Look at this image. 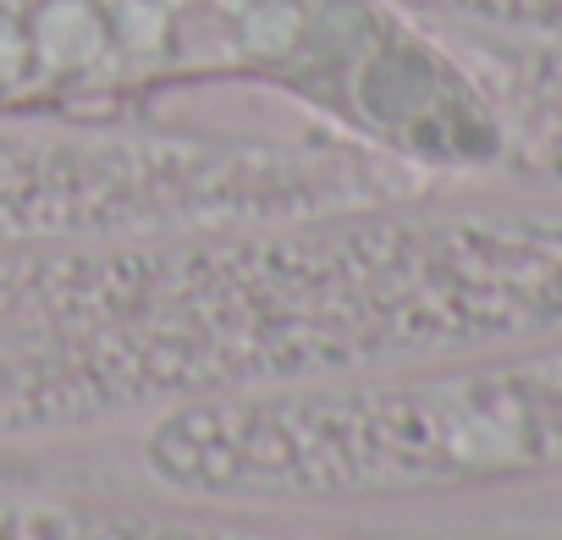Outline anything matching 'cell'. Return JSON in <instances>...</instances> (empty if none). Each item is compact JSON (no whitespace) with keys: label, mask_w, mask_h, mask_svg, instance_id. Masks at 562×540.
<instances>
[{"label":"cell","mask_w":562,"mask_h":540,"mask_svg":"<svg viewBox=\"0 0 562 540\" xmlns=\"http://www.w3.org/2000/svg\"><path fill=\"white\" fill-rule=\"evenodd\" d=\"M0 540H326L243 524L237 507L177 496V507H133V502H89L50 491L0 485Z\"/></svg>","instance_id":"7a4b0ae2"},{"label":"cell","mask_w":562,"mask_h":540,"mask_svg":"<svg viewBox=\"0 0 562 540\" xmlns=\"http://www.w3.org/2000/svg\"><path fill=\"white\" fill-rule=\"evenodd\" d=\"M353 348L326 243L0 259V441L315 381Z\"/></svg>","instance_id":"6da1fadb"}]
</instances>
